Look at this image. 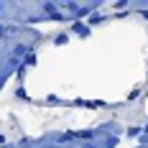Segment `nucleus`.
Returning <instances> with one entry per match:
<instances>
[{"instance_id": "f257e3e1", "label": "nucleus", "mask_w": 148, "mask_h": 148, "mask_svg": "<svg viewBox=\"0 0 148 148\" xmlns=\"http://www.w3.org/2000/svg\"><path fill=\"white\" fill-rule=\"evenodd\" d=\"M3 33H5V28H3V26H0V36H3Z\"/></svg>"}, {"instance_id": "f03ea898", "label": "nucleus", "mask_w": 148, "mask_h": 148, "mask_svg": "<svg viewBox=\"0 0 148 148\" xmlns=\"http://www.w3.org/2000/svg\"><path fill=\"white\" fill-rule=\"evenodd\" d=\"M0 10H3V3H0Z\"/></svg>"}]
</instances>
